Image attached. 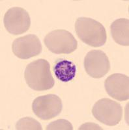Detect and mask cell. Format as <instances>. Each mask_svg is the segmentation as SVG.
<instances>
[{"label":"cell","instance_id":"3","mask_svg":"<svg viewBox=\"0 0 129 130\" xmlns=\"http://www.w3.org/2000/svg\"><path fill=\"white\" fill-rule=\"evenodd\" d=\"M44 42L46 47L55 54H70L78 47V42L73 35L64 29L50 32L45 36Z\"/></svg>","mask_w":129,"mask_h":130},{"label":"cell","instance_id":"5","mask_svg":"<svg viewBox=\"0 0 129 130\" xmlns=\"http://www.w3.org/2000/svg\"><path fill=\"white\" fill-rule=\"evenodd\" d=\"M61 99L55 94H47L36 98L32 104V110L37 117L44 120L55 118L61 113Z\"/></svg>","mask_w":129,"mask_h":130},{"label":"cell","instance_id":"1","mask_svg":"<svg viewBox=\"0 0 129 130\" xmlns=\"http://www.w3.org/2000/svg\"><path fill=\"white\" fill-rule=\"evenodd\" d=\"M24 78L29 87L35 91L49 90L55 84L50 71V65L43 59L33 61L27 66Z\"/></svg>","mask_w":129,"mask_h":130},{"label":"cell","instance_id":"8","mask_svg":"<svg viewBox=\"0 0 129 130\" xmlns=\"http://www.w3.org/2000/svg\"><path fill=\"white\" fill-rule=\"evenodd\" d=\"M12 50L15 56L19 59H28L41 53L42 45L37 35H27L14 40Z\"/></svg>","mask_w":129,"mask_h":130},{"label":"cell","instance_id":"13","mask_svg":"<svg viewBox=\"0 0 129 130\" xmlns=\"http://www.w3.org/2000/svg\"><path fill=\"white\" fill-rule=\"evenodd\" d=\"M47 130H73V125L69 121L65 119H59L55 121L52 122L46 126Z\"/></svg>","mask_w":129,"mask_h":130},{"label":"cell","instance_id":"4","mask_svg":"<svg viewBox=\"0 0 129 130\" xmlns=\"http://www.w3.org/2000/svg\"><path fill=\"white\" fill-rule=\"evenodd\" d=\"M92 114L96 120L106 126H113L119 124L123 117L120 104L110 98H102L94 104Z\"/></svg>","mask_w":129,"mask_h":130},{"label":"cell","instance_id":"14","mask_svg":"<svg viewBox=\"0 0 129 130\" xmlns=\"http://www.w3.org/2000/svg\"><path fill=\"white\" fill-rule=\"evenodd\" d=\"M78 129H103L97 124L88 122L82 124V126L79 127Z\"/></svg>","mask_w":129,"mask_h":130},{"label":"cell","instance_id":"7","mask_svg":"<svg viewBox=\"0 0 129 130\" xmlns=\"http://www.w3.org/2000/svg\"><path fill=\"white\" fill-rule=\"evenodd\" d=\"M84 68L89 76L98 79L109 72L111 66L110 60L104 52L91 50L85 57Z\"/></svg>","mask_w":129,"mask_h":130},{"label":"cell","instance_id":"6","mask_svg":"<svg viewBox=\"0 0 129 130\" xmlns=\"http://www.w3.org/2000/svg\"><path fill=\"white\" fill-rule=\"evenodd\" d=\"M3 23L9 33L17 35L28 31L31 25V19L26 10L15 7L7 11L4 16Z\"/></svg>","mask_w":129,"mask_h":130},{"label":"cell","instance_id":"9","mask_svg":"<svg viewBox=\"0 0 129 130\" xmlns=\"http://www.w3.org/2000/svg\"><path fill=\"white\" fill-rule=\"evenodd\" d=\"M104 87L108 94L118 101L129 98V78L122 74H113L107 77Z\"/></svg>","mask_w":129,"mask_h":130},{"label":"cell","instance_id":"2","mask_svg":"<svg viewBox=\"0 0 129 130\" xmlns=\"http://www.w3.org/2000/svg\"><path fill=\"white\" fill-rule=\"evenodd\" d=\"M75 30L79 39L89 46L101 47L106 42V29L101 23L92 18H78L75 23Z\"/></svg>","mask_w":129,"mask_h":130},{"label":"cell","instance_id":"11","mask_svg":"<svg viewBox=\"0 0 129 130\" xmlns=\"http://www.w3.org/2000/svg\"><path fill=\"white\" fill-rule=\"evenodd\" d=\"M111 36L116 43L121 46H129V20L126 18H119L110 26Z\"/></svg>","mask_w":129,"mask_h":130},{"label":"cell","instance_id":"10","mask_svg":"<svg viewBox=\"0 0 129 130\" xmlns=\"http://www.w3.org/2000/svg\"><path fill=\"white\" fill-rule=\"evenodd\" d=\"M77 71L76 64L65 59H60L55 62L53 72L55 77L60 81L67 83L75 77Z\"/></svg>","mask_w":129,"mask_h":130},{"label":"cell","instance_id":"12","mask_svg":"<svg viewBox=\"0 0 129 130\" xmlns=\"http://www.w3.org/2000/svg\"><path fill=\"white\" fill-rule=\"evenodd\" d=\"M16 129L18 130H42V126L37 120L31 117L20 118L16 124Z\"/></svg>","mask_w":129,"mask_h":130}]
</instances>
